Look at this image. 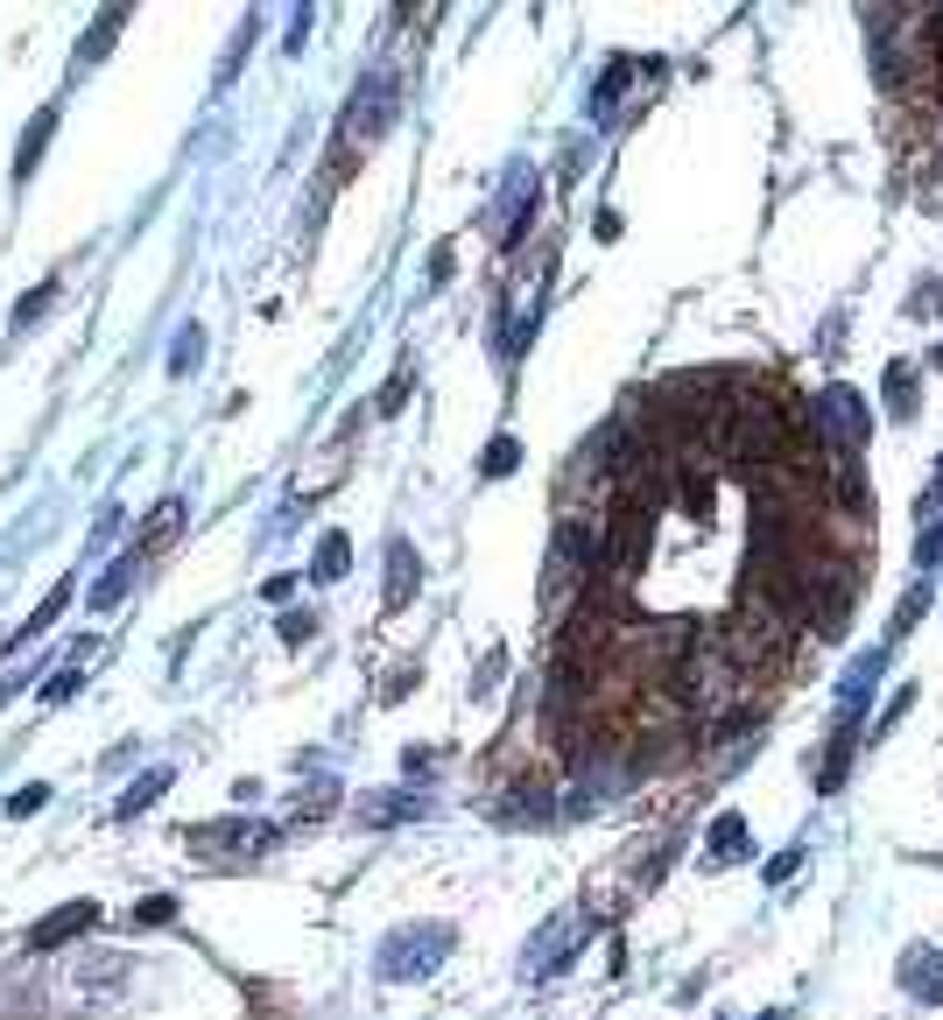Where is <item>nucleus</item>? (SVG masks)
Segmentation results:
<instances>
[{
    "mask_svg": "<svg viewBox=\"0 0 943 1020\" xmlns=\"http://www.w3.org/2000/svg\"><path fill=\"white\" fill-rule=\"evenodd\" d=\"M56 288H64V282H43V288H35V296L22 303V311H14V332H22V324H35V317L50 311V303H56Z\"/></svg>",
    "mask_w": 943,
    "mask_h": 1020,
    "instance_id": "0eeeda50",
    "label": "nucleus"
},
{
    "mask_svg": "<svg viewBox=\"0 0 943 1020\" xmlns=\"http://www.w3.org/2000/svg\"><path fill=\"white\" fill-rule=\"evenodd\" d=\"M345 570V535H324V549H317V577H338Z\"/></svg>",
    "mask_w": 943,
    "mask_h": 1020,
    "instance_id": "1a4fd4ad",
    "label": "nucleus"
},
{
    "mask_svg": "<svg viewBox=\"0 0 943 1020\" xmlns=\"http://www.w3.org/2000/svg\"><path fill=\"white\" fill-rule=\"evenodd\" d=\"M388 570H395V577H388V606H401V599H409V549H395Z\"/></svg>",
    "mask_w": 943,
    "mask_h": 1020,
    "instance_id": "6e6552de",
    "label": "nucleus"
},
{
    "mask_svg": "<svg viewBox=\"0 0 943 1020\" xmlns=\"http://www.w3.org/2000/svg\"><path fill=\"white\" fill-rule=\"evenodd\" d=\"M121 22H127L121 8H106L99 22H92V35L78 43V71H92V64H99V56H106V43H113V35H121Z\"/></svg>",
    "mask_w": 943,
    "mask_h": 1020,
    "instance_id": "7ed1b4c3",
    "label": "nucleus"
},
{
    "mask_svg": "<svg viewBox=\"0 0 943 1020\" xmlns=\"http://www.w3.org/2000/svg\"><path fill=\"white\" fill-rule=\"evenodd\" d=\"M43 796H50V788H22V796H8V817H35V810H43Z\"/></svg>",
    "mask_w": 943,
    "mask_h": 1020,
    "instance_id": "ddd939ff",
    "label": "nucleus"
},
{
    "mask_svg": "<svg viewBox=\"0 0 943 1020\" xmlns=\"http://www.w3.org/2000/svg\"><path fill=\"white\" fill-rule=\"evenodd\" d=\"M92 922H99V908H92V901H71V908H64V915H50V922H43V929H35L29 943H35V950H56L64 936H85Z\"/></svg>",
    "mask_w": 943,
    "mask_h": 1020,
    "instance_id": "f03ea898",
    "label": "nucleus"
},
{
    "mask_svg": "<svg viewBox=\"0 0 943 1020\" xmlns=\"http://www.w3.org/2000/svg\"><path fill=\"white\" fill-rule=\"evenodd\" d=\"M50 127H56V113L43 106L35 113V127H29V141L14 148V183H29V169H35V156H43V141H50Z\"/></svg>",
    "mask_w": 943,
    "mask_h": 1020,
    "instance_id": "20e7f679",
    "label": "nucleus"
},
{
    "mask_svg": "<svg viewBox=\"0 0 943 1020\" xmlns=\"http://www.w3.org/2000/svg\"><path fill=\"white\" fill-rule=\"evenodd\" d=\"M177 500H163V507H156V522H148V535H142V543H134V556H142V549H156V543H169V528H177Z\"/></svg>",
    "mask_w": 943,
    "mask_h": 1020,
    "instance_id": "39448f33",
    "label": "nucleus"
},
{
    "mask_svg": "<svg viewBox=\"0 0 943 1020\" xmlns=\"http://www.w3.org/2000/svg\"><path fill=\"white\" fill-rule=\"evenodd\" d=\"M169 915H177V901H169V894H148L142 908H134V922H148V929H156V922H169Z\"/></svg>",
    "mask_w": 943,
    "mask_h": 1020,
    "instance_id": "9d476101",
    "label": "nucleus"
},
{
    "mask_svg": "<svg viewBox=\"0 0 943 1020\" xmlns=\"http://www.w3.org/2000/svg\"><path fill=\"white\" fill-rule=\"evenodd\" d=\"M71 690H78V662H71V669H56V676H50V697H71Z\"/></svg>",
    "mask_w": 943,
    "mask_h": 1020,
    "instance_id": "4468645a",
    "label": "nucleus"
},
{
    "mask_svg": "<svg viewBox=\"0 0 943 1020\" xmlns=\"http://www.w3.org/2000/svg\"><path fill=\"white\" fill-rule=\"evenodd\" d=\"M486 472H493V479L514 472V437H493V444H486Z\"/></svg>",
    "mask_w": 943,
    "mask_h": 1020,
    "instance_id": "f8f14e48",
    "label": "nucleus"
},
{
    "mask_svg": "<svg viewBox=\"0 0 943 1020\" xmlns=\"http://www.w3.org/2000/svg\"><path fill=\"white\" fill-rule=\"evenodd\" d=\"M388 113H395V78H388V71H374V78H367V92H353V120H345V148H367L374 141V134L380 127H388Z\"/></svg>",
    "mask_w": 943,
    "mask_h": 1020,
    "instance_id": "f257e3e1",
    "label": "nucleus"
},
{
    "mask_svg": "<svg viewBox=\"0 0 943 1020\" xmlns=\"http://www.w3.org/2000/svg\"><path fill=\"white\" fill-rule=\"evenodd\" d=\"M64 599H71V585H56V591H50V599H43V606H35V612H29V627H22V641H35V633H43V627L56 620V612H64Z\"/></svg>",
    "mask_w": 943,
    "mask_h": 1020,
    "instance_id": "423d86ee",
    "label": "nucleus"
},
{
    "mask_svg": "<svg viewBox=\"0 0 943 1020\" xmlns=\"http://www.w3.org/2000/svg\"><path fill=\"white\" fill-rule=\"evenodd\" d=\"M746 838V823L740 817H719V831H711V844H719V859H733V844Z\"/></svg>",
    "mask_w": 943,
    "mask_h": 1020,
    "instance_id": "9b49d317",
    "label": "nucleus"
}]
</instances>
